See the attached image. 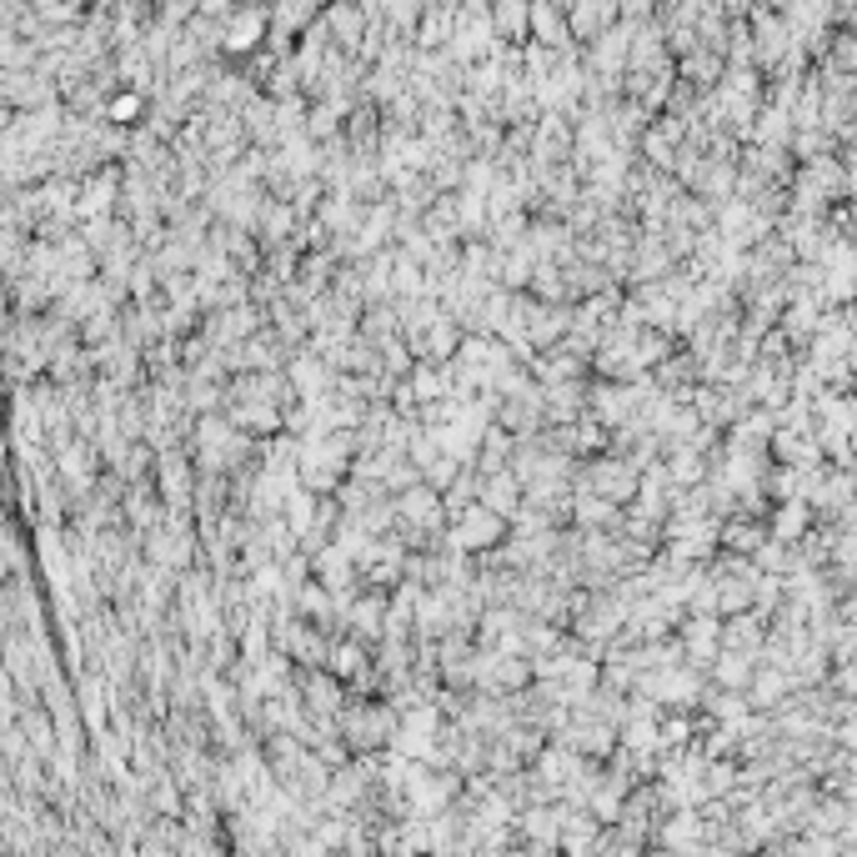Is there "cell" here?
<instances>
[{"label":"cell","instance_id":"6da1fadb","mask_svg":"<svg viewBox=\"0 0 857 857\" xmlns=\"http://www.w3.org/2000/svg\"><path fill=\"white\" fill-rule=\"evenodd\" d=\"M592 492L612 507V502H632L637 497V472L627 462H602L592 467Z\"/></svg>","mask_w":857,"mask_h":857},{"label":"cell","instance_id":"7a4b0ae2","mask_svg":"<svg viewBox=\"0 0 857 857\" xmlns=\"http://www.w3.org/2000/svg\"><path fill=\"white\" fill-rule=\"evenodd\" d=\"M487 537H502V517L487 512V507H477V512L457 527V542H462V547H482Z\"/></svg>","mask_w":857,"mask_h":857},{"label":"cell","instance_id":"3957f363","mask_svg":"<svg viewBox=\"0 0 857 857\" xmlns=\"http://www.w3.org/2000/svg\"><path fill=\"white\" fill-rule=\"evenodd\" d=\"M772 532H777V537H797V532H802V507H787V512L777 517Z\"/></svg>","mask_w":857,"mask_h":857}]
</instances>
